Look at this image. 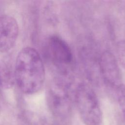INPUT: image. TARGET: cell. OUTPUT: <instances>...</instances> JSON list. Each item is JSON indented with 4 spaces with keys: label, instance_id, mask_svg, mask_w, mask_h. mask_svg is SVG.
<instances>
[{
    "label": "cell",
    "instance_id": "obj_1",
    "mask_svg": "<svg viewBox=\"0 0 125 125\" xmlns=\"http://www.w3.org/2000/svg\"><path fill=\"white\" fill-rule=\"evenodd\" d=\"M45 75L44 64L38 52L29 47L21 50L15 69V80L21 90L27 94L38 92L43 85Z\"/></svg>",
    "mask_w": 125,
    "mask_h": 125
},
{
    "label": "cell",
    "instance_id": "obj_2",
    "mask_svg": "<svg viewBox=\"0 0 125 125\" xmlns=\"http://www.w3.org/2000/svg\"><path fill=\"white\" fill-rule=\"evenodd\" d=\"M68 75H58L47 93L48 108L57 123L62 125L68 123L72 115L74 92Z\"/></svg>",
    "mask_w": 125,
    "mask_h": 125
},
{
    "label": "cell",
    "instance_id": "obj_3",
    "mask_svg": "<svg viewBox=\"0 0 125 125\" xmlns=\"http://www.w3.org/2000/svg\"><path fill=\"white\" fill-rule=\"evenodd\" d=\"M74 103L80 116L86 125H100L103 114L98 98L92 87L86 83L81 82L74 92Z\"/></svg>",
    "mask_w": 125,
    "mask_h": 125
},
{
    "label": "cell",
    "instance_id": "obj_4",
    "mask_svg": "<svg viewBox=\"0 0 125 125\" xmlns=\"http://www.w3.org/2000/svg\"><path fill=\"white\" fill-rule=\"evenodd\" d=\"M47 50L50 60L59 74H67L73 62V54L68 44L60 36L53 35L49 39Z\"/></svg>",
    "mask_w": 125,
    "mask_h": 125
},
{
    "label": "cell",
    "instance_id": "obj_5",
    "mask_svg": "<svg viewBox=\"0 0 125 125\" xmlns=\"http://www.w3.org/2000/svg\"><path fill=\"white\" fill-rule=\"evenodd\" d=\"M98 66L103 82L115 91L123 83L119 63L116 56L108 50L103 51L99 59Z\"/></svg>",
    "mask_w": 125,
    "mask_h": 125
},
{
    "label": "cell",
    "instance_id": "obj_6",
    "mask_svg": "<svg viewBox=\"0 0 125 125\" xmlns=\"http://www.w3.org/2000/svg\"><path fill=\"white\" fill-rule=\"evenodd\" d=\"M19 26L11 16H0V52L10 50L15 45L19 35Z\"/></svg>",
    "mask_w": 125,
    "mask_h": 125
},
{
    "label": "cell",
    "instance_id": "obj_7",
    "mask_svg": "<svg viewBox=\"0 0 125 125\" xmlns=\"http://www.w3.org/2000/svg\"><path fill=\"white\" fill-rule=\"evenodd\" d=\"M115 96L125 120V84L122 83L115 91Z\"/></svg>",
    "mask_w": 125,
    "mask_h": 125
},
{
    "label": "cell",
    "instance_id": "obj_8",
    "mask_svg": "<svg viewBox=\"0 0 125 125\" xmlns=\"http://www.w3.org/2000/svg\"><path fill=\"white\" fill-rule=\"evenodd\" d=\"M116 58L119 64L125 69V40L117 42L116 45Z\"/></svg>",
    "mask_w": 125,
    "mask_h": 125
}]
</instances>
